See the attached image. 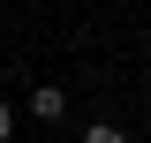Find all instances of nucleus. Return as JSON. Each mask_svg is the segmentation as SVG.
Returning <instances> with one entry per match:
<instances>
[{"label":"nucleus","instance_id":"1","mask_svg":"<svg viewBox=\"0 0 151 143\" xmlns=\"http://www.w3.org/2000/svg\"><path fill=\"white\" fill-rule=\"evenodd\" d=\"M30 113H38V121H60V113H68V90H60V83H38L30 90Z\"/></svg>","mask_w":151,"mask_h":143},{"label":"nucleus","instance_id":"2","mask_svg":"<svg viewBox=\"0 0 151 143\" xmlns=\"http://www.w3.org/2000/svg\"><path fill=\"white\" fill-rule=\"evenodd\" d=\"M8 136H15V106H0V143H8Z\"/></svg>","mask_w":151,"mask_h":143}]
</instances>
